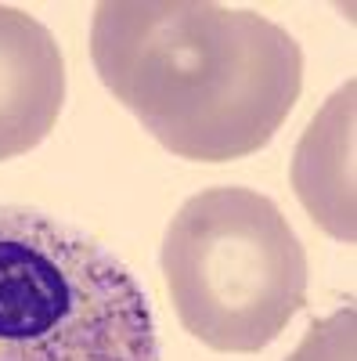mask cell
I'll list each match as a JSON object with an SVG mask.
<instances>
[{
    "label": "cell",
    "mask_w": 357,
    "mask_h": 361,
    "mask_svg": "<svg viewBox=\"0 0 357 361\" xmlns=\"http://www.w3.org/2000/svg\"><path fill=\"white\" fill-rule=\"evenodd\" d=\"M0 361H163L152 300L87 231L0 206Z\"/></svg>",
    "instance_id": "7a4b0ae2"
},
{
    "label": "cell",
    "mask_w": 357,
    "mask_h": 361,
    "mask_svg": "<svg viewBox=\"0 0 357 361\" xmlns=\"http://www.w3.org/2000/svg\"><path fill=\"white\" fill-rule=\"evenodd\" d=\"M65 105V58L54 33L0 4V163L37 148Z\"/></svg>",
    "instance_id": "277c9868"
},
{
    "label": "cell",
    "mask_w": 357,
    "mask_h": 361,
    "mask_svg": "<svg viewBox=\"0 0 357 361\" xmlns=\"http://www.w3.org/2000/svg\"><path fill=\"white\" fill-rule=\"evenodd\" d=\"M91 58L112 98L166 152L195 163L267 148L303 90L289 29L210 0H105Z\"/></svg>",
    "instance_id": "6da1fadb"
},
{
    "label": "cell",
    "mask_w": 357,
    "mask_h": 361,
    "mask_svg": "<svg viewBox=\"0 0 357 361\" xmlns=\"http://www.w3.org/2000/svg\"><path fill=\"white\" fill-rule=\"evenodd\" d=\"M285 361H357V311H353V304L314 322L307 329V336L300 340V347Z\"/></svg>",
    "instance_id": "8992f818"
},
{
    "label": "cell",
    "mask_w": 357,
    "mask_h": 361,
    "mask_svg": "<svg viewBox=\"0 0 357 361\" xmlns=\"http://www.w3.org/2000/svg\"><path fill=\"white\" fill-rule=\"evenodd\" d=\"M159 260L181 325L220 354L271 347L307 304L303 243L271 199L242 185L192 195Z\"/></svg>",
    "instance_id": "3957f363"
},
{
    "label": "cell",
    "mask_w": 357,
    "mask_h": 361,
    "mask_svg": "<svg viewBox=\"0 0 357 361\" xmlns=\"http://www.w3.org/2000/svg\"><path fill=\"white\" fill-rule=\"evenodd\" d=\"M353 109L357 83L346 80L336 94L321 105V112L307 123L300 145L292 152V188L296 199L321 231L339 243L357 238V206H353Z\"/></svg>",
    "instance_id": "5b68a950"
}]
</instances>
